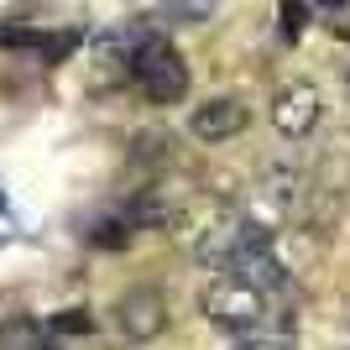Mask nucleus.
I'll list each match as a JSON object with an SVG mask.
<instances>
[{"mask_svg": "<svg viewBox=\"0 0 350 350\" xmlns=\"http://www.w3.org/2000/svg\"><path fill=\"white\" fill-rule=\"evenodd\" d=\"M189 251H193V262L209 267V272H235L246 256L272 251V230H267L251 209L219 204V209H209V215L199 219V230H193Z\"/></svg>", "mask_w": 350, "mask_h": 350, "instance_id": "nucleus-1", "label": "nucleus"}, {"mask_svg": "<svg viewBox=\"0 0 350 350\" xmlns=\"http://www.w3.org/2000/svg\"><path fill=\"white\" fill-rule=\"evenodd\" d=\"M199 314H204L215 329L235 340H251V335H267L272 329V293L256 288L251 278L241 272H215L199 293Z\"/></svg>", "mask_w": 350, "mask_h": 350, "instance_id": "nucleus-2", "label": "nucleus"}, {"mask_svg": "<svg viewBox=\"0 0 350 350\" xmlns=\"http://www.w3.org/2000/svg\"><path fill=\"white\" fill-rule=\"evenodd\" d=\"M131 84L142 89L152 105H178L189 94V63L173 42L162 37H142L131 47Z\"/></svg>", "mask_w": 350, "mask_h": 350, "instance_id": "nucleus-3", "label": "nucleus"}, {"mask_svg": "<svg viewBox=\"0 0 350 350\" xmlns=\"http://www.w3.org/2000/svg\"><path fill=\"white\" fill-rule=\"evenodd\" d=\"M319 89L308 84V79H293V84H282L278 94H272V105H267V116H272V131L282 136V142H304L314 126H319Z\"/></svg>", "mask_w": 350, "mask_h": 350, "instance_id": "nucleus-4", "label": "nucleus"}, {"mask_svg": "<svg viewBox=\"0 0 350 350\" xmlns=\"http://www.w3.org/2000/svg\"><path fill=\"white\" fill-rule=\"evenodd\" d=\"M116 324L126 340H157L162 329H167V298H162L157 288H126L116 304Z\"/></svg>", "mask_w": 350, "mask_h": 350, "instance_id": "nucleus-5", "label": "nucleus"}, {"mask_svg": "<svg viewBox=\"0 0 350 350\" xmlns=\"http://www.w3.org/2000/svg\"><path fill=\"white\" fill-rule=\"evenodd\" d=\"M189 131L199 136L204 146H219V142H230V136L246 131V110L235 100H204V105H193V116H189Z\"/></svg>", "mask_w": 350, "mask_h": 350, "instance_id": "nucleus-6", "label": "nucleus"}, {"mask_svg": "<svg viewBox=\"0 0 350 350\" xmlns=\"http://www.w3.org/2000/svg\"><path fill=\"white\" fill-rule=\"evenodd\" d=\"M89 58H94V73H89V89H94V94L120 84V79L131 73V47H126V37H100V42L89 47Z\"/></svg>", "mask_w": 350, "mask_h": 350, "instance_id": "nucleus-7", "label": "nucleus"}, {"mask_svg": "<svg viewBox=\"0 0 350 350\" xmlns=\"http://www.w3.org/2000/svg\"><path fill=\"white\" fill-rule=\"evenodd\" d=\"M0 350H58V345H53V335H47V324L16 314V319L0 324Z\"/></svg>", "mask_w": 350, "mask_h": 350, "instance_id": "nucleus-8", "label": "nucleus"}, {"mask_svg": "<svg viewBox=\"0 0 350 350\" xmlns=\"http://www.w3.org/2000/svg\"><path fill=\"white\" fill-rule=\"evenodd\" d=\"M209 5H215V0H167L157 16H162V21H173V27H189V21H204Z\"/></svg>", "mask_w": 350, "mask_h": 350, "instance_id": "nucleus-9", "label": "nucleus"}, {"mask_svg": "<svg viewBox=\"0 0 350 350\" xmlns=\"http://www.w3.org/2000/svg\"><path fill=\"white\" fill-rule=\"evenodd\" d=\"M94 319H89V308H63L58 319H47V335H89Z\"/></svg>", "mask_w": 350, "mask_h": 350, "instance_id": "nucleus-10", "label": "nucleus"}, {"mask_svg": "<svg viewBox=\"0 0 350 350\" xmlns=\"http://www.w3.org/2000/svg\"><path fill=\"white\" fill-rule=\"evenodd\" d=\"M235 350H293L282 335H251V340H241Z\"/></svg>", "mask_w": 350, "mask_h": 350, "instance_id": "nucleus-11", "label": "nucleus"}, {"mask_svg": "<svg viewBox=\"0 0 350 350\" xmlns=\"http://www.w3.org/2000/svg\"><path fill=\"white\" fill-rule=\"evenodd\" d=\"M94 350H110V345H94Z\"/></svg>", "mask_w": 350, "mask_h": 350, "instance_id": "nucleus-12", "label": "nucleus"}]
</instances>
